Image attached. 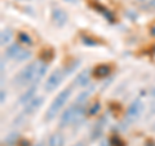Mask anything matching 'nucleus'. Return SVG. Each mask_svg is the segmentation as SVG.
<instances>
[{
    "mask_svg": "<svg viewBox=\"0 0 155 146\" xmlns=\"http://www.w3.org/2000/svg\"><path fill=\"white\" fill-rule=\"evenodd\" d=\"M110 144H111V146H124L123 141L120 140L118 136H113L111 140H110Z\"/></svg>",
    "mask_w": 155,
    "mask_h": 146,
    "instance_id": "24",
    "label": "nucleus"
},
{
    "mask_svg": "<svg viewBox=\"0 0 155 146\" xmlns=\"http://www.w3.org/2000/svg\"><path fill=\"white\" fill-rule=\"evenodd\" d=\"M52 19L57 26H64L67 22V13L61 8H54L52 12Z\"/></svg>",
    "mask_w": 155,
    "mask_h": 146,
    "instance_id": "7",
    "label": "nucleus"
},
{
    "mask_svg": "<svg viewBox=\"0 0 155 146\" xmlns=\"http://www.w3.org/2000/svg\"><path fill=\"white\" fill-rule=\"evenodd\" d=\"M81 41H83V44L89 45V47H94V45L98 44V41H97L96 39L91 38V36H87V35H83V36H81Z\"/></svg>",
    "mask_w": 155,
    "mask_h": 146,
    "instance_id": "18",
    "label": "nucleus"
},
{
    "mask_svg": "<svg viewBox=\"0 0 155 146\" xmlns=\"http://www.w3.org/2000/svg\"><path fill=\"white\" fill-rule=\"evenodd\" d=\"M74 146H84V144L83 142H79V144H75Z\"/></svg>",
    "mask_w": 155,
    "mask_h": 146,
    "instance_id": "32",
    "label": "nucleus"
},
{
    "mask_svg": "<svg viewBox=\"0 0 155 146\" xmlns=\"http://www.w3.org/2000/svg\"><path fill=\"white\" fill-rule=\"evenodd\" d=\"M18 146H30V142H28L27 140H22L18 142Z\"/></svg>",
    "mask_w": 155,
    "mask_h": 146,
    "instance_id": "26",
    "label": "nucleus"
},
{
    "mask_svg": "<svg viewBox=\"0 0 155 146\" xmlns=\"http://www.w3.org/2000/svg\"><path fill=\"white\" fill-rule=\"evenodd\" d=\"M38 65L39 62H34V64H28L26 67H23L17 74V76L14 78V83L18 87H25V85H28L30 83L34 84L36 71H38Z\"/></svg>",
    "mask_w": 155,
    "mask_h": 146,
    "instance_id": "1",
    "label": "nucleus"
},
{
    "mask_svg": "<svg viewBox=\"0 0 155 146\" xmlns=\"http://www.w3.org/2000/svg\"><path fill=\"white\" fill-rule=\"evenodd\" d=\"M111 72V67L109 65H98V66H96L94 67V70H93V75L96 78H106V76H109V74Z\"/></svg>",
    "mask_w": 155,
    "mask_h": 146,
    "instance_id": "10",
    "label": "nucleus"
},
{
    "mask_svg": "<svg viewBox=\"0 0 155 146\" xmlns=\"http://www.w3.org/2000/svg\"><path fill=\"white\" fill-rule=\"evenodd\" d=\"M64 76H65V72L62 70H56L53 71L51 76L47 79V83L44 85V89L47 92H53L58 85L61 84V81L64 80Z\"/></svg>",
    "mask_w": 155,
    "mask_h": 146,
    "instance_id": "4",
    "label": "nucleus"
},
{
    "mask_svg": "<svg viewBox=\"0 0 155 146\" xmlns=\"http://www.w3.org/2000/svg\"><path fill=\"white\" fill-rule=\"evenodd\" d=\"M17 39H18V41H19V43H22V44H26V45H32V44H34L32 38L28 35L27 32H23V31L18 32Z\"/></svg>",
    "mask_w": 155,
    "mask_h": 146,
    "instance_id": "16",
    "label": "nucleus"
},
{
    "mask_svg": "<svg viewBox=\"0 0 155 146\" xmlns=\"http://www.w3.org/2000/svg\"><path fill=\"white\" fill-rule=\"evenodd\" d=\"M75 83L80 87H85L89 84V71L88 70H83L80 74H78L75 78Z\"/></svg>",
    "mask_w": 155,
    "mask_h": 146,
    "instance_id": "11",
    "label": "nucleus"
},
{
    "mask_svg": "<svg viewBox=\"0 0 155 146\" xmlns=\"http://www.w3.org/2000/svg\"><path fill=\"white\" fill-rule=\"evenodd\" d=\"M89 93H91V91H84V92H81L80 96L76 97V104H84L85 100L88 98Z\"/></svg>",
    "mask_w": 155,
    "mask_h": 146,
    "instance_id": "22",
    "label": "nucleus"
},
{
    "mask_svg": "<svg viewBox=\"0 0 155 146\" xmlns=\"http://www.w3.org/2000/svg\"><path fill=\"white\" fill-rule=\"evenodd\" d=\"M31 57V53L28 52V51H25V49H22L21 52H19V55L17 56V58H16V61H18V62H22V61H26V60H28V58Z\"/></svg>",
    "mask_w": 155,
    "mask_h": 146,
    "instance_id": "19",
    "label": "nucleus"
},
{
    "mask_svg": "<svg viewBox=\"0 0 155 146\" xmlns=\"http://www.w3.org/2000/svg\"><path fill=\"white\" fill-rule=\"evenodd\" d=\"M43 102H44V98H43V97H35V98H32L28 104L25 105L22 115H30L32 113H35V111L43 105Z\"/></svg>",
    "mask_w": 155,
    "mask_h": 146,
    "instance_id": "6",
    "label": "nucleus"
},
{
    "mask_svg": "<svg viewBox=\"0 0 155 146\" xmlns=\"http://www.w3.org/2000/svg\"><path fill=\"white\" fill-rule=\"evenodd\" d=\"M0 101H2V104H4V101H5V92L4 91H2V100Z\"/></svg>",
    "mask_w": 155,
    "mask_h": 146,
    "instance_id": "27",
    "label": "nucleus"
},
{
    "mask_svg": "<svg viewBox=\"0 0 155 146\" xmlns=\"http://www.w3.org/2000/svg\"><path fill=\"white\" fill-rule=\"evenodd\" d=\"M17 137H18V134H17V133H12V134H9L8 137H7V140H5V142H7V144H9V145L16 144Z\"/></svg>",
    "mask_w": 155,
    "mask_h": 146,
    "instance_id": "25",
    "label": "nucleus"
},
{
    "mask_svg": "<svg viewBox=\"0 0 155 146\" xmlns=\"http://www.w3.org/2000/svg\"><path fill=\"white\" fill-rule=\"evenodd\" d=\"M65 2H67V3H70V4H75L78 0H65Z\"/></svg>",
    "mask_w": 155,
    "mask_h": 146,
    "instance_id": "31",
    "label": "nucleus"
},
{
    "mask_svg": "<svg viewBox=\"0 0 155 146\" xmlns=\"http://www.w3.org/2000/svg\"><path fill=\"white\" fill-rule=\"evenodd\" d=\"M75 111H76V104L71 105L69 109L64 111V114L61 115V119H60V127H66L69 125L70 123H72L75 119Z\"/></svg>",
    "mask_w": 155,
    "mask_h": 146,
    "instance_id": "5",
    "label": "nucleus"
},
{
    "mask_svg": "<svg viewBox=\"0 0 155 146\" xmlns=\"http://www.w3.org/2000/svg\"><path fill=\"white\" fill-rule=\"evenodd\" d=\"M64 142H65V138L60 133H54L49 138V146H64Z\"/></svg>",
    "mask_w": 155,
    "mask_h": 146,
    "instance_id": "14",
    "label": "nucleus"
},
{
    "mask_svg": "<svg viewBox=\"0 0 155 146\" xmlns=\"http://www.w3.org/2000/svg\"><path fill=\"white\" fill-rule=\"evenodd\" d=\"M150 32H151V35L155 36V25L151 26V28H150Z\"/></svg>",
    "mask_w": 155,
    "mask_h": 146,
    "instance_id": "29",
    "label": "nucleus"
},
{
    "mask_svg": "<svg viewBox=\"0 0 155 146\" xmlns=\"http://www.w3.org/2000/svg\"><path fill=\"white\" fill-rule=\"evenodd\" d=\"M12 36H13V34L11 31V28H5V30H3L2 34H0V44L2 45L8 44V43L11 41Z\"/></svg>",
    "mask_w": 155,
    "mask_h": 146,
    "instance_id": "15",
    "label": "nucleus"
},
{
    "mask_svg": "<svg viewBox=\"0 0 155 146\" xmlns=\"http://www.w3.org/2000/svg\"><path fill=\"white\" fill-rule=\"evenodd\" d=\"M21 51H22V48L19 47L18 44H12L11 47H8V49H7V57L16 60L17 56L19 55V52H21Z\"/></svg>",
    "mask_w": 155,
    "mask_h": 146,
    "instance_id": "13",
    "label": "nucleus"
},
{
    "mask_svg": "<svg viewBox=\"0 0 155 146\" xmlns=\"http://www.w3.org/2000/svg\"><path fill=\"white\" fill-rule=\"evenodd\" d=\"M153 52H154V53H155V45H154V48H153Z\"/></svg>",
    "mask_w": 155,
    "mask_h": 146,
    "instance_id": "34",
    "label": "nucleus"
},
{
    "mask_svg": "<svg viewBox=\"0 0 155 146\" xmlns=\"http://www.w3.org/2000/svg\"><path fill=\"white\" fill-rule=\"evenodd\" d=\"M142 110H143L142 102L140 100H134L132 104L129 105L127 113H125V121H127V123H133V121H136L140 118V115L142 114Z\"/></svg>",
    "mask_w": 155,
    "mask_h": 146,
    "instance_id": "3",
    "label": "nucleus"
},
{
    "mask_svg": "<svg viewBox=\"0 0 155 146\" xmlns=\"http://www.w3.org/2000/svg\"><path fill=\"white\" fill-rule=\"evenodd\" d=\"M100 109H101L100 102H94V104H92L89 108H88V114H89L91 116H93V115H96L97 113H98Z\"/></svg>",
    "mask_w": 155,
    "mask_h": 146,
    "instance_id": "20",
    "label": "nucleus"
},
{
    "mask_svg": "<svg viewBox=\"0 0 155 146\" xmlns=\"http://www.w3.org/2000/svg\"><path fill=\"white\" fill-rule=\"evenodd\" d=\"M104 124H105V118H102L101 119L98 123L96 124V127H94V129H93V132H92V138H97L98 136L101 134V132H102V129H104Z\"/></svg>",
    "mask_w": 155,
    "mask_h": 146,
    "instance_id": "17",
    "label": "nucleus"
},
{
    "mask_svg": "<svg viewBox=\"0 0 155 146\" xmlns=\"http://www.w3.org/2000/svg\"><path fill=\"white\" fill-rule=\"evenodd\" d=\"M48 70V66L45 64H43V62H39V65H38V71H36V76H35V80H34V84H38L39 81H40L43 78H44L45 75V72Z\"/></svg>",
    "mask_w": 155,
    "mask_h": 146,
    "instance_id": "12",
    "label": "nucleus"
},
{
    "mask_svg": "<svg viewBox=\"0 0 155 146\" xmlns=\"http://www.w3.org/2000/svg\"><path fill=\"white\" fill-rule=\"evenodd\" d=\"M70 93H71V88H65L64 91H61L60 93L57 95V97L53 100V102L49 106V109H48V111H47V115H45L47 120H52V119L56 118L58 111L62 109V106H64L67 102V100H69Z\"/></svg>",
    "mask_w": 155,
    "mask_h": 146,
    "instance_id": "2",
    "label": "nucleus"
},
{
    "mask_svg": "<svg viewBox=\"0 0 155 146\" xmlns=\"http://www.w3.org/2000/svg\"><path fill=\"white\" fill-rule=\"evenodd\" d=\"M92 5H93V8L96 9L98 13H101L102 16L107 19L109 22H114L115 21V16H114V13L110 11L109 8H106L105 5H102V4H100V3H92Z\"/></svg>",
    "mask_w": 155,
    "mask_h": 146,
    "instance_id": "8",
    "label": "nucleus"
},
{
    "mask_svg": "<svg viewBox=\"0 0 155 146\" xmlns=\"http://www.w3.org/2000/svg\"><path fill=\"white\" fill-rule=\"evenodd\" d=\"M36 88L38 87L35 85V84H32L30 88H28L25 93H23L21 97H19V104L21 105H26V104H28L32 98H34V95L36 93Z\"/></svg>",
    "mask_w": 155,
    "mask_h": 146,
    "instance_id": "9",
    "label": "nucleus"
},
{
    "mask_svg": "<svg viewBox=\"0 0 155 146\" xmlns=\"http://www.w3.org/2000/svg\"><path fill=\"white\" fill-rule=\"evenodd\" d=\"M78 66H79V61H74V62H71V64H70L69 66H66V69H65V71H64V72H65V75H69L70 72L74 71Z\"/></svg>",
    "mask_w": 155,
    "mask_h": 146,
    "instance_id": "23",
    "label": "nucleus"
},
{
    "mask_svg": "<svg viewBox=\"0 0 155 146\" xmlns=\"http://www.w3.org/2000/svg\"><path fill=\"white\" fill-rule=\"evenodd\" d=\"M53 51L52 49H44L41 52V60L43 61H45V62H49L52 58H53Z\"/></svg>",
    "mask_w": 155,
    "mask_h": 146,
    "instance_id": "21",
    "label": "nucleus"
},
{
    "mask_svg": "<svg viewBox=\"0 0 155 146\" xmlns=\"http://www.w3.org/2000/svg\"><path fill=\"white\" fill-rule=\"evenodd\" d=\"M146 146H155V144L153 142V141H147V142H146Z\"/></svg>",
    "mask_w": 155,
    "mask_h": 146,
    "instance_id": "30",
    "label": "nucleus"
},
{
    "mask_svg": "<svg viewBox=\"0 0 155 146\" xmlns=\"http://www.w3.org/2000/svg\"><path fill=\"white\" fill-rule=\"evenodd\" d=\"M149 7H150V8H155V0H150Z\"/></svg>",
    "mask_w": 155,
    "mask_h": 146,
    "instance_id": "28",
    "label": "nucleus"
},
{
    "mask_svg": "<svg viewBox=\"0 0 155 146\" xmlns=\"http://www.w3.org/2000/svg\"><path fill=\"white\" fill-rule=\"evenodd\" d=\"M36 146H44V144H43V142H40V144H38Z\"/></svg>",
    "mask_w": 155,
    "mask_h": 146,
    "instance_id": "33",
    "label": "nucleus"
}]
</instances>
